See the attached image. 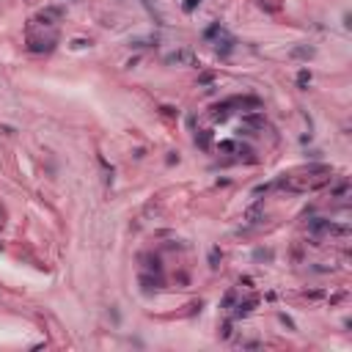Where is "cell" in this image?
<instances>
[{
    "label": "cell",
    "instance_id": "obj_1",
    "mask_svg": "<svg viewBox=\"0 0 352 352\" xmlns=\"http://www.w3.org/2000/svg\"><path fill=\"white\" fill-rule=\"evenodd\" d=\"M165 63H193V53L190 50H176L165 58Z\"/></svg>",
    "mask_w": 352,
    "mask_h": 352
}]
</instances>
